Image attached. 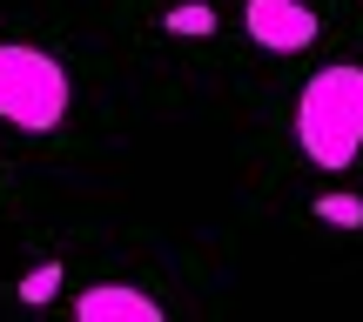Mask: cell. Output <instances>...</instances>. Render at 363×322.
<instances>
[{
  "mask_svg": "<svg viewBox=\"0 0 363 322\" xmlns=\"http://www.w3.org/2000/svg\"><path fill=\"white\" fill-rule=\"evenodd\" d=\"M296 148L316 168H350L363 155V67H316L296 94Z\"/></svg>",
  "mask_w": 363,
  "mask_h": 322,
  "instance_id": "6da1fadb",
  "label": "cell"
},
{
  "mask_svg": "<svg viewBox=\"0 0 363 322\" xmlns=\"http://www.w3.org/2000/svg\"><path fill=\"white\" fill-rule=\"evenodd\" d=\"M67 67L48 47H27V40H0V121L21 134H54L67 121Z\"/></svg>",
  "mask_w": 363,
  "mask_h": 322,
  "instance_id": "7a4b0ae2",
  "label": "cell"
},
{
  "mask_svg": "<svg viewBox=\"0 0 363 322\" xmlns=\"http://www.w3.org/2000/svg\"><path fill=\"white\" fill-rule=\"evenodd\" d=\"M242 27H249V40L269 47V54H303L316 40V7H303V0H249Z\"/></svg>",
  "mask_w": 363,
  "mask_h": 322,
  "instance_id": "3957f363",
  "label": "cell"
},
{
  "mask_svg": "<svg viewBox=\"0 0 363 322\" xmlns=\"http://www.w3.org/2000/svg\"><path fill=\"white\" fill-rule=\"evenodd\" d=\"M74 316L81 322H162V302L142 296V289L101 282V289H81V296H74Z\"/></svg>",
  "mask_w": 363,
  "mask_h": 322,
  "instance_id": "277c9868",
  "label": "cell"
},
{
  "mask_svg": "<svg viewBox=\"0 0 363 322\" xmlns=\"http://www.w3.org/2000/svg\"><path fill=\"white\" fill-rule=\"evenodd\" d=\"M162 27L182 40H202V34H216V7H202V0H189V7H169L162 13Z\"/></svg>",
  "mask_w": 363,
  "mask_h": 322,
  "instance_id": "5b68a950",
  "label": "cell"
},
{
  "mask_svg": "<svg viewBox=\"0 0 363 322\" xmlns=\"http://www.w3.org/2000/svg\"><path fill=\"white\" fill-rule=\"evenodd\" d=\"M54 296H61V262H34V269L21 275V302L40 309V302H54Z\"/></svg>",
  "mask_w": 363,
  "mask_h": 322,
  "instance_id": "8992f818",
  "label": "cell"
},
{
  "mask_svg": "<svg viewBox=\"0 0 363 322\" xmlns=\"http://www.w3.org/2000/svg\"><path fill=\"white\" fill-rule=\"evenodd\" d=\"M316 222H330V229H363V195H316Z\"/></svg>",
  "mask_w": 363,
  "mask_h": 322,
  "instance_id": "52a82bcc",
  "label": "cell"
}]
</instances>
